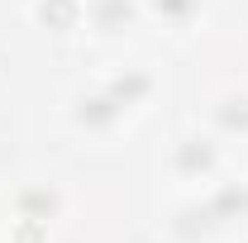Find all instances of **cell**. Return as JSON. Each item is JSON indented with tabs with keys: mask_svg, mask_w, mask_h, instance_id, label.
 <instances>
[{
	"mask_svg": "<svg viewBox=\"0 0 248 243\" xmlns=\"http://www.w3.org/2000/svg\"><path fill=\"white\" fill-rule=\"evenodd\" d=\"M153 5V15L162 24H172V29H186L196 15H201V0H148Z\"/></svg>",
	"mask_w": 248,
	"mask_h": 243,
	"instance_id": "30bf717a",
	"label": "cell"
},
{
	"mask_svg": "<svg viewBox=\"0 0 248 243\" xmlns=\"http://www.w3.org/2000/svg\"><path fill=\"white\" fill-rule=\"evenodd\" d=\"M15 210H19V219H33V224H48V219H58L62 214V191L48 182H33L24 186L19 196H15Z\"/></svg>",
	"mask_w": 248,
	"mask_h": 243,
	"instance_id": "5b68a950",
	"label": "cell"
},
{
	"mask_svg": "<svg viewBox=\"0 0 248 243\" xmlns=\"http://www.w3.org/2000/svg\"><path fill=\"white\" fill-rule=\"evenodd\" d=\"M177 239H186V243H196V239H205L210 229H215V219H210V210H205V200L201 205H186L182 214H177Z\"/></svg>",
	"mask_w": 248,
	"mask_h": 243,
	"instance_id": "ba28073f",
	"label": "cell"
},
{
	"mask_svg": "<svg viewBox=\"0 0 248 243\" xmlns=\"http://www.w3.org/2000/svg\"><path fill=\"white\" fill-rule=\"evenodd\" d=\"M172 167H177V177H186V182H205V177L219 167V152H215V143H210V138L191 134V138H182V143H177Z\"/></svg>",
	"mask_w": 248,
	"mask_h": 243,
	"instance_id": "6da1fadb",
	"label": "cell"
},
{
	"mask_svg": "<svg viewBox=\"0 0 248 243\" xmlns=\"http://www.w3.org/2000/svg\"><path fill=\"white\" fill-rule=\"evenodd\" d=\"M105 95H110L120 110H134V105H143V100L153 95V76L139 72V67H129V72H120V76L105 81Z\"/></svg>",
	"mask_w": 248,
	"mask_h": 243,
	"instance_id": "8992f818",
	"label": "cell"
},
{
	"mask_svg": "<svg viewBox=\"0 0 248 243\" xmlns=\"http://www.w3.org/2000/svg\"><path fill=\"white\" fill-rule=\"evenodd\" d=\"M81 0H38V24H48L53 33H67L81 24Z\"/></svg>",
	"mask_w": 248,
	"mask_h": 243,
	"instance_id": "52a82bcc",
	"label": "cell"
},
{
	"mask_svg": "<svg viewBox=\"0 0 248 243\" xmlns=\"http://www.w3.org/2000/svg\"><path fill=\"white\" fill-rule=\"evenodd\" d=\"M72 120H77V129H91V134H105V129H115V124L124 120V110L105 95V86L100 91H86L77 95V105H72Z\"/></svg>",
	"mask_w": 248,
	"mask_h": 243,
	"instance_id": "7a4b0ae2",
	"label": "cell"
},
{
	"mask_svg": "<svg viewBox=\"0 0 248 243\" xmlns=\"http://www.w3.org/2000/svg\"><path fill=\"white\" fill-rule=\"evenodd\" d=\"M205 210H210V219H215V229L248 219V186L244 182H219L215 191L205 196Z\"/></svg>",
	"mask_w": 248,
	"mask_h": 243,
	"instance_id": "3957f363",
	"label": "cell"
},
{
	"mask_svg": "<svg viewBox=\"0 0 248 243\" xmlns=\"http://www.w3.org/2000/svg\"><path fill=\"white\" fill-rule=\"evenodd\" d=\"M86 19H91V29L100 33V38H115V33L134 29L139 5H134V0H91V5H86Z\"/></svg>",
	"mask_w": 248,
	"mask_h": 243,
	"instance_id": "277c9868",
	"label": "cell"
},
{
	"mask_svg": "<svg viewBox=\"0 0 248 243\" xmlns=\"http://www.w3.org/2000/svg\"><path fill=\"white\" fill-rule=\"evenodd\" d=\"M215 124L224 134H248V95H224L215 105Z\"/></svg>",
	"mask_w": 248,
	"mask_h": 243,
	"instance_id": "9c48e42d",
	"label": "cell"
}]
</instances>
